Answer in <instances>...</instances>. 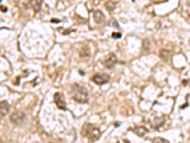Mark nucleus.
I'll list each match as a JSON object with an SVG mask.
<instances>
[{
    "mask_svg": "<svg viewBox=\"0 0 190 143\" xmlns=\"http://www.w3.org/2000/svg\"><path fill=\"white\" fill-rule=\"evenodd\" d=\"M70 96L77 103L87 104L88 102V94L86 88L80 84L75 83L70 88Z\"/></svg>",
    "mask_w": 190,
    "mask_h": 143,
    "instance_id": "obj_1",
    "label": "nucleus"
},
{
    "mask_svg": "<svg viewBox=\"0 0 190 143\" xmlns=\"http://www.w3.org/2000/svg\"><path fill=\"white\" fill-rule=\"evenodd\" d=\"M82 134L85 137H87L89 141L93 142V141H96L99 139L100 136H101V132L100 130L95 127L94 125L92 124H85L83 126V129H82Z\"/></svg>",
    "mask_w": 190,
    "mask_h": 143,
    "instance_id": "obj_2",
    "label": "nucleus"
},
{
    "mask_svg": "<svg viewBox=\"0 0 190 143\" xmlns=\"http://www.w3.org/2000/svg\"><path fill=\"white\" fill-rule=\"evenodd\" d=\"M54 101L56 103L57 108L60 110H67V103L65 100V97L61 93H55L54 94Z\"/></svg>",
    "mask_w": 190,
    "mask_h": 143,
    "instance_id": "obj_3",
    "label": "nucleus"
},
{
    "mask_svg": "<svg viewBox=\"0 0 190 143\" xmlns=\"http://www.w3.org/2000/svg\"><path fill=\"white\" fill-rule=\"evenodd\" d=\"M110 79V76L107 74H96L92 76V81L97 85L107 84Z\"/></svg>",
    "mask_w": 190,
    "mask_h": 143,
    "instance_id": "obj_4",
    "label": "nucleus"
},
{
    "mask_svg": "<svg viewBox=\"0 0 190 143\" xmlns=\"http://www.w3.org/2000/svg\"><path fill=\"white\" fill-rule=\"evenodd\" d=\"M117 63V57L115 56V53H110V55L106 58L105 60V66L107 68V69H111L114 67V65H115Z\"/></svg>",
    "mask_w": 190,
    "mask_h": 143,
    "instance_id": "obj_5",
    "label": "nucleus"
},
{
    "mask_svg": "<svg viewBox=\"0 0 190 143\" xmlns=\"http://www.w3.org/2000/svg\"><path fill=\"white\" fill-rule=\"evenodd\" d=\"M25 119V115L23 113L17 112L11 116V121L14 124H21Z\"/></svg>",
    "mask_w": 190,
    "mask_h": 143,
    "instance_id": "obj_6",
    "label": "nucleus"
},
{
    "mask_svg": "<svg viewBox=\"0 0 190 143\" xmlns=\"http://www.w3.org/2000/svg\"><path fill=\"white\" fill-rule=\"evenodd\" d=\"M10 105L7 101H1V117L3 118L9 112Z\"/></svg>",
    "mask_w": 190,
    "mask_h": 143,
    "instance_id": "obj_7",
    "label": "nucleus"
},
{
    "mask_svg": "<svg viewBox=\"0 0 190 143\" xmlns=\"http://www.w3.org/2000/svg\"><path fill=\"white\" fill-rule=\"evenodd\" d=\"M94 16V20L96 21L97 23H101L105 20V15L103 14V12H101L100 11H96L93 14Z\"/></svg>",
    "mask_w": 190,
    "mask_h": 143,
    "instance_id": "obj_8",
    "label": "nucleus"
},
{
    "mask_svg": "<svg viewBox=\"0 0 190 143\" xmlns=\"http://www.w3.org/2000/svg\"><path fill=\"white\" fill-rule=\"evenodd\" d=\"M133 132H134L138 136L143 137L147 133V130L145 127H136L135 129H133Z\"/></svg>",
    "mask_w": 190,
    "mask_h": 143,
    "instance_id": "obj_9",
    "label": "nucleus"
},
{
    "mask_svg": "<svg viewBox=\"0 0 190 143\" xmlns=\"http://www.w3.org/2000/svg\"><path fill=\"white\" fill-rule=\"evenodd\" d=\"M31 3L33 4L32 7H33V10L35 12H38L41 8V4H42V0H32Z\"/></svg>",
    "mask_w": 190,
    "mask_h": 143,
    "instance_id": "obj_10",
    "label": "nucleus"
},
{
    "mask_svg": "<svg viewBox=\"0 0 190 143\" xmlns=\"http://www.w3.org/2000/svg\"><path fill=\"white\" fill-rule=\"evenodd\" d=\"M111 37L113 38H121L122 37V34L121 33H117V32H113Z\"/></svg>",
    "mask_w": 190,
    "mask_h": 143,
    "instance_id": "obj_11",
    "label": "nucleus"
},
{
    "mask_svg": "<svg viewBox=\"0 0 190 143\" xmlns=\"http://www.w3.org/2000/svg\"><path fill=\"white\" fill-rule=\"evenodd\" d=\"M152 141H154V142H156V141H161V142H168L166 139H164V138H154L153 140Z\"/></svg>",
    "mask_w": 190,
    "mask_h": 143,
    "instance_id": "obj_12",
    "label": "nucleus"
},
{
    "mask_svg": "<svg viewBox=\"0 0 190 143\" xmlns=\"http://www.w3.org/2000/svg\"><path fill=\"white\" fill-rule=\"evenodd\" d=\"M1 10H2V11H3V12H4V11H5V12H6V11H7V8H4V7H3V6H2V7H1Z\"/></svg>",
    "mask_w": 190,
    "mask_h": 143,
    "instance_id": "obj_13",
    "label": "nucleus"
}]
</instances>
